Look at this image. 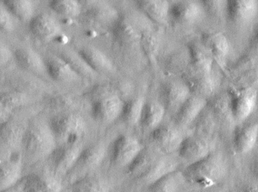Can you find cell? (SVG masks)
<instances>
[{
    "mask_svg": "<svg viewBox=\"0 0 258 192\" xmlns=\"http://www.w3.org/2000/svg\"><path fill=\"white\" fill-rule=\"evenodd\" d=\"M164 155L152 146H144L135 161L126 169L137 183L148 187L170 172L178 170V160Z\"/></svg>",
    "mask_w": 258,
    "mask_h": 192,
    "instance_id": "obj_1",
    "label": "cell"
},
{
    "mask_svg": "<svg viewBox=\"0 0 258 192\" xmlns=\"http://www.w3.org/2000/svg\"><path fill=\"white\" fill-rule=\"evenodd\" d=\"M152 25L153 24L137 9L120 12L119 20L111 32L115 46L122 53L142 54L141 39Z\"/></svg>",
    "mask_w": 258,
    "mask_h": 192,
    "instance_id": "obj_2",
    "label": "cell"
},
{
    "mask_svg": "<svg viewBox=\"0 0 258 192\" xmlns=\"http://www.w3.org/2000/svg\"><path fill=\"white\" fill-rule=\"evenodd\" d=\"M228 166L221 152L213 151L203 159L186 165L182 170L186 182L200 188L220 185L227 173Z\"/></svg>",
    "mask_w": 258,
    "mask_h": 192,
    "instance_id": "obj_3",
    "label": "cell"
},
{
    "mask_svg": "<svg viewBox=\"0 0 258 192\" xmlns=\"http://www.w3.org/2000/svg\"><path fill=\"white\" fill-rule=\"evenodd\" d=\"M21 147L29 162L48 158L57 147V142L48 122L35 119L30 122L26 128Z\"/></svg>",
    "mask_w": 258,
    "mask_h": 192,
    "instance_id": "obj_4",
    "label": "cell"
},
{
    "mask_svg": "<svg viewBox=\"0 0 258 192\" xmlns=\"http://www.w3.org/2000/svg\"><path fill=\"white\" fill-rule=\"evenodd\" d=\"M48 123L57 146L83 141L89 130L88 120L80 110L54 114Z\"/></svg>",
    "mask_w": 258,
    "mask_h": 192,
    "instance_id": "obj_5",
    "label": "cell"
},
{
    "mask_svg": "<svg viewBox=\"0 0 258 192\" xmlns=\"http://www.w3.org/2000/svg\"><path fill=\"white\" fill-rule=\"evenodd\" d=\"M83 12L80 19L94 31L112 32L120 16V12L110 2L93 0L81 1Z\"/></svg>",
    "mask_w": 258,
    "mask_h": 192,
    "instance_id": "obj_6",
    "label": "cell"
},
{
    "mask_svg": "<svg viewBox=\"0 0 258 192\" xmlns=\"http://www.w3.org/2000/svg\"><path fill=\"white\" fill-rule=\"evenodd\" d=\"M108 150L109 146L104 140L86 144L75 165L68 174L72 180V184L90 176L99 168L108 155Z\"/></svg>",
    "mask_w": 258,
    "mask_h": 192,
    "instance_id": "obj_7",
    "label": "cell"
},
{
    "mask_svg": "<svg viewBox=\"0 0 258 192\" xmlns=\"http://www.w3.org/2000/svg\"><path fill=\"white\" fill-rule=\"evenodd\" d=\"M190 96V91L181 78H171L161 83L158 101L163 106L166 117L171 119Z\"/></svg>",
    "mask_w": 258,
    "mask_h": 192,
    "instance_id": "obj_8",
    "label": "cell"
},
{
    "mask_svg": "<svg viewBox=\"0 0 258 192\" xmlns=\"http://www.w3.org/2000/svg\"><path fill=\"white\" fill-rule=\"evenodd\" d=\"M144 146L138 137L128 134H120L109 146L110 164L116 168H128Z\"/></svg>",
    "mask_w": 258,
    "mask_h": 192,
    "instance_id": "obj_9",
    "label": "cell"
},
{
    "mask_svg": "<svg viewBox=\"0 0 258 192\" xmlns=\"http://www.w3.org/2000/svg\"><path fill=\"white\" fill-rule=\"evenodd\" d=\"M186 131L171 121L165 120L149 134L150 145L164 155H173L177 152L183 139L187 136Z\"/></svg>",
    "mask_w": 258,
    "mask_h": 192,
    "instance_id": "obj_10",
    "label": "cell"
},
{
    "mask_svg": "<svg viewBox=\"0 0 258 192\" xmlns=\"http://www.w3.org/2000/svg\"><path fill=\"white\" fill-rule=\"evenodd\" d=\"M206 16L201 1H170L169 22L175 29H188L201 22Z\"/></svg>",
    "mask_w": 258,
    "mask_h": 192,
    "instance_id": "obj_11",
    "label": "cell"
},
{
    "mask_svg": "<svg viewBox=\"0 0 258 192\" xmlns=\"http://www.w3.org/2000/svg\"><path fill=\"white\" fill-rule=\"evenodd\" d=\"M125 99L119 94L107 95L90 102V116L100 125H112L119 120Z\"/></svg>",
    "mask_w": 258,
    "mask_h": 192,
    "instance_id": "obj_12",
    "label": "cell"
},
{
    "mask_svg": "<svg viewBox=\"0 0 258 192\" xmlns=\"http://www.w3.org/2000/svg\"><path fill=\"white\" fill-rule=\"evenodd\" d=\"M86 145L83 141L57 145L48 157L51 171L59 176H68Z\"/></svg>",
    "mask_w": 258,
    "mask_h": 192,
    "instance_id": "obj_13",
    "label": "cell"
},
{
    "mask_svg": "<svg viewBox=\"0 0 258 192\" xmlns=\"http://www.w3.org/2000/svg\"><path fill=\"white\" fill-rule=\"evenodd\" d=\"M213 141L197 134H187L177 150V156L186 165L194 164L215 151Z\"/></svg>",
    "mask_w": 258,
    "mask_h": 192,
    "instance_id": "obj_14",
    "label": "cell"
},
{
    "mask_svg": "<svg viewBox=\"0 0 258 192\" xmlns=\"http://www.w3.org/2000/svg\"><path fill=\"white\" fill-rule=\"evenodd\" d=\"M75 49L100 77L114 75L116 68L113 60L98 47L91 44H80Z\"/></svg>",
    "mask_w": 258,
    "mask_h": 192,
    "instance_id": "obj_15",
    "label": "cell"
},
{
    "mask_svg": "<svg viewBox=\"0 0 258 192\" xmlns=\"http://www.w3.org/2000/svg\"><path fill=\"white\" fill-rule=\"evenodd\" d=\"M48 78L62 84L80 86L84 80L63 60L56 54H51L44 58Z\"/></svg>",
    "mask_w": 258,
    "mask_h": 192,
    "instance_id": "obj_16",
    "label": "cell"
},
{
    "mask_svg": "<svg viewBox=\"0 0 258 192\" xmlns=\"http://www.w3.org/2000/svg\"><path fill=\"white\" fill-rule=\"evenodd\" d=\"M232 114L235 122H242L249 117L257 104V96L251 88L234 90L229 95Z\"/></svg>",
    "mask_w": 258,
    "mask_h": 192,
    "instance_id": "obj_17",
    "label": "cell"
},
{
    "mask_svg": "<svg viewBox=\"0 0 258 192\" xmlns=\"http://www.w3.org/2000/svg\"><path fill=\"white\" fill-rule=\"evenodd\" d=\"M182 80L186 83L192 96L209 100L216 94L218 81L213 72L206 73H184Z\"/></svg>",
    "mask_w": 258,
    "mask_h": 192,
    "instance_id": "obj_18",
    "label": "cell"
},
{
    "mask_svg": "<svg viewBox=\"0 0 258 192\" xmlns=\"http://www.w3.org/2000/svg\"><path fill=\"white\" fill-rule=\"evenodd\" d=\"M186 45L189 51V65L184 73L213 72V57L200 39H192Z\"/></svg>",
    "mask_w": 258,
    "mask_h": 192,
    "instance_id": "obj_19",
    "label": "cell"
},
{
    "mask_svg": "<svg viewBox=\"0 0 258 192\" xmlns=\"http://www.w3.org/2000/svg\"><path fill=\"white\" fill-rule=\"evenodd\" d=\"M30 29L33 36L42 42H52L63 36L60 22L49 14L36 15L30 22Z\"/></svg>",
    "mask_w": 258,
    "mask_h": 192,
    "instance_id": "obj_20",
    "label": "cell"
},
{
    "mask_svg": "<svg viewBox=\"0 0 258 192\" xmlns=\"http://www.w3.org/2000/svg\"><path fill=\"white\" fill-rule=\"evenodd\" d=\"M258 12V3L254 0L226 1L225 18L235 25L251 22Z\"/></svg>",
    "mask_w": 258,
    "mask_h": 192,
    "instance_id": "obj_21",
    "label": "cell"
},
{
    "mask_svg": "<svg viewBox=\"0 0 258 192\" xmlns=\"http://www.w3.org/2000/svg\"><path fill=\"white\" fill-rule=\"evenodd\" d=\"M206 106L207 100L191 95L170 121L176 126L187 131Z\"/></svg>",
    "mask_w": 258,
    "mask_h": 192,
    "instance_id": "obj_22",
    "label": "cell"
},
{
    "mask_svg": "<svg viewBox=\"0 0 258 192\" xmlns=\"http://www.w3.org/2000/svg\"><path fill=\"white\" fill-rule=\"evenodd\" d=\"M136 9L152 24L159 27H168L169 22L170 1L138 0L134 2Z\"/></svg>",
    "mask_w": 258,
    "mask_h": 192,
    "instance_id": "obj_23",
    "label": "cell"
},
{
    "mask_svg": "<svg viewBox=\"0 0 258 192\" xmlns=\"http://www.w3.org/2000/svg\"><path fill=\"white\" fill-rule=\"evenodd\" d=\"M60 176L53 171H43L29 175L23 183V192H61Z\"/></svg>",
    "mask_w": 258,
    "mask_h": 192,
    "instance_id": "obj_24",
    "label": "cell"
},
{
    "mask_svg": "<svg viewBox=\"0 0 258 192\" xmlns=\"http://www.w3.org/2000/svg\"><path fill=\"white\" fill-rule=\"evenodd\" d=\"M200 40L212 54L214 61L224 69L230 52V42L225 35L221 32H209L203 33Z\"/></svg>",
    "mask_w": 258,
    "mask_h": 192,
    "instance_id": "obj_25",
    "label": "cell"
},
{
    "mask_svg": "<svg viewBox=\"0 0 258 192\" xmlns=\"http://www.w3.org/2000/svg\"><path fill=\"white\" fill-rule=\"evenodd\" d=\"M162 27L152 25L144 33L141 42V51L144 58L151 65L157 64L164 45Z\"/></svg>",
    "mask_w": 258,
    "mask_h": 192,
    "instance_id": "obj_26",
    "label": "cell"
},
{
    "mask_svg": "<svg viewBox=\"0 0 258 192\" xmlns=\"http://www.w3.org/2000/svg\"><path fill=\"white\" fill-rule=\"evenodd\" d=\"M165 119L166 113L162 104L158 100L146 99L138 126L143 134L149 136Z\"/></svg>",
    "mask_w": 258,
    "mask_h": 192,
    "instance_id": "obj_27",
    "label": "cell"
},
{
    "mask_svg": "<svg viewBox=\"0 0 258 192\" xmlns=\"http://www.w3.org/2000/svg\"><path fill=\"white\" fill-rule=\"evenodd\" d=\"M258 123L242 124L233 131V147L238 155H245L257 144Z\"/></svg>",
    "mask_w": 258,
    "mask_h": 192,
    "instance_id": "obj_28",
    "label": "cell"
},
{
    "mask_svg": "<svg viewBox=\"0 0 258 192\" xmlns=\"http://www.w3.org/2000/svg\"><path fill=\"white\" fill-rule=\"evenodd\" d=\"M189 65V54L186 45L176 47L162 60V69L171 78H181Z\"/></svg>",
    "mask_w": 258,
    "mask_h": 192,
    "instance_id": "obj_29",
    "label": "cell"
},
{
    "mask_svg": "<svg viewBox=\"0 0 258 192\" xmlns=\"http://www.w3.org/2000/svg\"><path fill=\"white\" fill-rule=\"evenodd\" d=\"M13 55L18 66L26 72L42 78L48 77L44 58L34 50L29 48H19Z\"/></svg>",
    "mask_w": 258,
    "mask_h": 192,
    "instance_id": "obj_30",
    "label": "cell"
},
{
    "mask_svg": "<svg viewBox=\"0 0 258 192\" xmlns=\"http://www.w3.org/2000/svg\"><path fill=\"white\" fill-rule=\"evenodd\" d=\"M56 55L63 59L84 81L95 82L100 78L99 75L89 67V65L83 60L75 48L61 47Z\"/></svg>",
    "mask_w": 258,
    "mask_h": 192,
    "instance_id": "obj_31",
    "label": "cell"
},
{
    "mask_svg": "<svg viewBox=\"0 0 258 192\" xmlns=\"http://www.w3.org/2000/svg\"><path fill=\"white\" fill-rule=\"evenodd\" d=\"M207 107L212 112L218 126H233L235 121L230 107V97L226 94H215L207 101Z\"/></svg>",
    "mask_w": 258,
    "mask_h": 192,
    "instance_id": "obj_32",
    "label": "cell"
},
{
    "mask_svg": "<svg viewBox=\"0 0 258 192\" xmlns=\"http://www.w3.org/2000/svg\"><path fill=\"white\" fill-rule=\"evenodd\" d=\"M22 176V162L18 159L0 161V191L12 189Z\"/></svg>",
    "mask_w": 258,
    "mask_h": 192,
    "instance_id": "obj_33",
    "label": "cell"
},
{
    "mask_svg": "<svg viewBox=\"0 0 258 192\" xmlns=\"http://www.w3.org/2000/svg\"><path fill=\"white\" fill-rule=\"evenodd\" d=\"M145 101L146 98L143 96H131L125 100L119 120L127 128L138 126Z\"/></svg>",
    "mask_w": 258,
    "mask_h": 192,
    "instance_id": "obj_34",
    "label": "cell"
},
{
    "mask_svg": "<svg viewBox=\"0 0 258 192\" xmlns=\"http://www.w3.org/2000/svg\"><path fill=\"white\" fill-rule=\"evenodd\" d=\"M26 128L15 121H8L0 125V143L11 149L21 146Z\"/></svg>",
    "mask_w": 258,
    "mask_h": 192,
    "instance_id": "obj_35",
    "label": "cell"
},
{
    "mask_svg": "<svg viewBox=\"0 0 258 192\" xmlns=\"http://www.w3.org/2000/svg\"><path fill=\"white\" fill-rule=\"evenodd\" d=\"M218 127V122L215 120L212 112L206 106V108L200 113L189 128L192 129L191 134L214 140Z\"/></svg>",
    "mask_w": 258,
    "mask_h": 192,
    "instance_id": "obj_36",
    "label": "cell"
},
{
    "mask_svg": "<svg viewBox=\"0 0 258 192\" xmlns=\"http://www.w3.org/2000/svg\"><path fill=\"white\" fill-rule=\"evenodd\" d=\"M83 100L73 93H61L54 95L48 101L50 110L57 113L80 110Z\"/></svg>",
    "mask_w": 258,
    "mask_h": 192,
    "instance_id": "obj_37",
    "label": "cell"
},
{
    "mask_svg": "<svg viewBox=\"0 0 258 192\" xmlns=\"http://www.w3.org/2000/svg\"><path fill=\"white\" fill-rule=\"evenodd\" d=\"M186 182L182 170H176L167 173L147 187L148 192H180Z\"/></svg>",
    "mask_w": 258,
    "mask_h": 192,
    "instance_id": "obj_38",
    "label": "cell"
},
{
    "mask_svg": "<svg viewBox=\"0 0 258 192\" xmlns=\"http://www.w3.org/2000/svg\"><path fill=\"white\" fill-rule=\"evenodd\" d=\"M11 15L23 22L32 21L35 15L36 6L34 2L27 0H6L2 1Z\"/></svg>",
    "mask_w": 258,
    "mask_h": 192,
    "instance_id": "obj_39",
    "label": "cell"
},
{
    "mask_svg": "<svg viewBox=\"0 0 258 192\" xmlns=\"http://www.w3.org/2000/svg\"><path fill=\"white\" fill-rule=\"evenodd\" d=\"M49 8L57 16L67 20L80 18L83 12L82 2L77 0H54L50 2Z\"/></svg>",
    "mask_w": 258,
    "mask_h": 192,
    "instance_id": "obj_40",
    "label": "cell"
},
{
    "mask_svg": "<svg viewBox=\"0 0 258 192\" xmlns=\"http://www.w3.org/2000/svg\"><path fill=\"white\" fill-rule=\"evenodd\" d=\"M71 192H110V187L104 178L90 175L74 182Z\"/></svg>",
    "mask_w": 258,
    "mask_h": 192,
    "instance_id": "obj_41",
    "label": "cell"
},
{
    "mask_svg": "<svg viewBox=\"0 0 258 192\" xmlns=\"http://www.w3.org/2000/svg\"><path fill=\"white\" fill-rule=\"evenodd\" d=\"M29 103V97L24 92L19 90L0 93V106L9 111L21 108Z\"/></svg>",
    "mask_w": 258,
    "mask_h": 192,
    "instance_id": "obj_42",
    "label": "cell"
},
{
    "mask_svg": "<svg viewBox=\"0 0 258 192\" xmlns=\"http://www.w3.org/2000/svg\"><path fill=\"white\" fill-rule=\"evenodd\" d=\"M201 3L206 16H209L215 21L225 18L226 1L206 0L201 1Z\"/></svg>",
    "mask_w": 258,
    "mask_h": 192,
    "instance_id": "obj_43",
    "label": "cell"
},
{
    "mask_svg": "<svg viewBox=\"0 0 258 192\" xmlns=\"http://www.w3.org/2000/svg\"><path fill=\"white\" fill-rule=\"evenodd\" d=\"M15 29L13 16L0 2V31L11 32Z\"/></svg>",
    "mask_w": 258,
    "mask_h": 192,
    "instance_id": "obj_44",
    "label": "cell"
},
{
    "mask_svg": "<svg viewBox=\"0 0 258 192\" xmlns=\"http://www.w3.org/2000/svg\"><path fill=\"white\" fill-rule=\"evenodd\" d=\"M12 56L13 54L11 50L6 45L0 43V66L7 64L10 61Z\"/></svg>",
    "mask_w": 258,
    "mask_h": 192,
    "instance_id": "obj_45",
    "label": "cell"
},
{
    "mask_svg": "<svg viewBox=\"0 0 258 192\" xmlns=\"http://www.w3.org/2000/svg\"><path fill=\"white\" fill-rule=\"evenodd\" d=\"M249 170L253 177L258 182V152L251 158L250 161Z\"/></svg>",
    "mask_w": 258,
    "mask_h": 192,
    "instance_id": "obj_46",
    "label": "cell"
},
{
    "mask_svg": "<svg viewBox=\"0 0 258 192\" xmlns=\"http://www.w3.org/2000/svg\"><path fill=\"white\" fill-rule=\"evenodd\" d=\"M241 192H258V182H248L242 186Z\"/></svg>",
    "mask_w": 258,
    "mask_h": 192,
    "instance_id": "obj_47",
    "label": "cell"
},
{
    "mask_svg": "<svg viewBox=\"0 0 258 192\" xmlns=\"http://www.w3.org/2000/svg\"><path fill=\"white\" fill-rule=\"evenodd\" d=\"M11 112L0 106V125L10 120Z\"/></svg>",
    "mask_w": 258,
    "mask_h": 192,
    "instance_id": "obj_48",
    "label": "cell"
},
{
    "mask_svg": "<svg viewBox=\"0 0 258 192\" xmlns=\"http://www.w3.org/2000/svg\"><path fill=\"white\" fill-rule=\"evenodd\" d=\"M196 192H227V190L224 187L218 185L216 186L211 187V188H200V190Z\"/></svg>",
    "mask_w": 258,
    "mask_h": 192,
    "instance_id": "obj_49",
    "label": "cell"
},
{
    "mask_svg": "<svg viewBox=\"0 0 258 192\" xmlns=\"http://www.w3.org/2000/svg\"><path fill=\"white\" fill-rule=\"evenodd\" d=\"M0 192H16V191H15V190L9 189V190H7V191H0Z\"/></svg>",
    "mask_w": 258,
    "mask_h": 192,
    "instance_id": "obj_50",
    "label": "cell"
},
{
    "mask_svg": "<svg viewBox=\"0 0 258 192\" xmlns=\"http://www.w3.org/2000/svg\"><path fill=\"white\" fill-rule=\"evenodd\" d=\"M257 144H258V138H257Z\"/></svg>",
    "mask_w": 258,
    "mask_h": 192,
    "instance_id": "obj_51",
    "label": "cell"
}]
</instances>
